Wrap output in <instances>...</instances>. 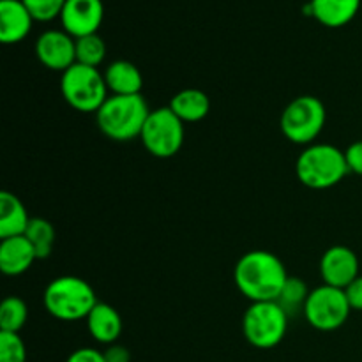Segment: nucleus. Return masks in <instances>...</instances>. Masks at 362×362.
Wrapping results in <instances>:
<instances>
[{
	"mask_svg": "<svg viewBox=\"0 0 362 362\" xmlns=\"http://www.w3.org/2000/svg\"><path fill=\"white\" fill-rule=\"evenodd\" d=\"M28 239V243L34 246L37 260L41 258H48L52 255L53 246H55V228L49 221L42 218H32L28 223L27 230L23 233Z\"/></svg>",
	"mask_w": 362,
	"mask_h": 362,
	"instance_id": "20",
	"label": "nucleus"
},
{
	"mask_svg": "<svg viewBox=\"0 0 362 362\" xmlns=\"http://www.w3.org/2000/svg\"><path fill=\"white\" fill-rule=\"evenodd\" d=\"M151 113L144 95H108L95 112L98 127L105 136L115 141L134 140L144 131Z\"/></svg>",
	"mask_w": 362,
	"mask_h": 362,
	"instance_id": "2",
	"label": "nucleus"
},
{
	"mask_svg": "<svg viewBox=\"0 0 362 362\" xmlns=\"http://www.w3.org/2000/svg\"><path fill=\"white\" fill-rule=\"evenodd\" d=\"M105 81L112 95H138L144 87L140 69L129 60H115L105 71Z\"/></svg>",
	"mask_w": 362,
	"mask_h": 362,
	"instance_id": "17",
	"label": "nucleus"
},
{
	"mask_svg": "<svg viewBox=\"0 0 362 362\" xmlns=\"http://www.w3.org/2000/svg\"><path fill=\"white\" fill-rule=\"evenodd\" d=\"M288 315L276 300L251 303L243 318L244 338L255 349L269 350L278 346L288 331Z\"/></svg>",
	"mask_w": 362,
	"mask_h": 362,
	"instance_id": "6",
	"label": "nucleus"
},
{
	"mask_svg": "<svg viewBox=\"0 0 362 362\" xmlns=\"http://www.w3.org/2000/svg\"><path fill=\"white\" fill-rule=\"evenodd\" d=\"M345 293L352 311H362V276L346 286Z\"/></svg>",
	"mask_w": 362,
	"mask_h": 362,
	"instance_id": "28",
	"label": "nucleus"
},
{
	"mask_svg": "<svg viewBox=\"0 0 362 362\" xmlns=\"http://www.w3.org/2000/svg\"><path fill=\"white\" fill-rule=\"evenodd\" d=\"M288 278L281 258L262 250L250 251L240 257L233 269L235 286L251 303L278 300Z\"/></svg>",
	"mask_w": 362,
	"mask_h": 362,
	"instance_id": "1",
	"label": "nucleus"
},
{
	"mask_svg": "<svg viewBox=\"0 0 362 362\" xmlns=\"http://www.w3.org/2000/svg\"><path fill=\"white\" fill-rule=\"evenodd\" d=\"M85 320L90 336L101 345H113L122 332V318L119 311L106 303L95 304Z\"/></svg>",
	"mask_w": 362,
	"mask_h": 362,
	"instance_id": "15",
	"label": "nucleus"
},
{
	"mask_svg": "<svg viewBox=\"0 0 362 362\" xmlns=\"http://www.w3.org/2000/svg\"><path fill=\"white\" fill-rule=\"evenodd\" d=\"M60 92L71 108L83 113L98 112L108 99L105 74L99 73L98 67H88L78 62L62 73Z\"/></svg>",
	"mask_w": 362,
	"mask_h": 362,
	"instance_id": "5",
	"label": "nucleus"
},
{
	"mask_svg": "<svg viewBox=\"0 0 362 362\" xmlns=\"http://www.w3.org/2000/svg\"><path fill=\"white\" fill-rule=\"evenodd\" d=\"M327 120L325 105L315 95H300L288 103L281 113V133L292 144L311 145Z\"/></svg>",
	"mask_w": 362,
	"mask_h": 362,
	"instance_id": "7",
	"label": "nucleus"
},
{
	"mask_svg": "<svg viewBox=\"0 0 362 362\" xmlns=\"http://www.w3.org/2000/svg\"><path fill=\"white\" fill-rule=\"evenodd\" d=\"M297 179L310 189H329L350 173L345 152L331 144H311L296 163Z\"/></svg>",
	"mask_w": 362,
	"mask_h": 362,
	"instance_id": "3",
	"label": "nucleus"
},
{
	"mask_svg": "<svg viewBox=\"0 0 362 362\" xmlns=\"http://www.w3.org/2000/svg\"><path fill=\"white\" fill-rule=\"evenodd\" d=\"M313 18L329 28L349 25L361 9V0H311Z\"/></svg>",
	"mask_w": 362,
	"mask_h": 362,
	"instance_id": "16",
	"label": "nucleus"
},
{
	"mask_svg": "<svg viewBox=\"0 0 362 362\" xmlns=\"http://www.w3.org/2000/svg\"><path fill=\"white\" fill-rule=\"evenodd\" d=\"M320 276L324 285L343 288L359 278V258L350 247L332 246L322 255Z\"/></svg>",
	"mask_w": 362,
	"mask_h": 362,
	"instance_id": "12",
	"label": "nucleus"
},
{
	"mask_svg": "<svg viewBox=\"0 0 362 362\" xmlns=\"http://www.w3.org/2000/svg\"><path fill=\"white\" fill-rule=\"evenodd\" d=\"M42 303L57 320L76 322L85 320L99 300L88 281L76 276H60L46 286Z\"/></svg>",
	"mask_w": 362,
	"mask_h": 362,
	"instance_id": "4",
	"label": "nucleus"
},
{
	"mask_svg": "<svg viewBox=\"0 0 362 362\" xmlns=\"http://www.w3.org/2000/svg\"><path fill=\"white\" fill-rule=\"evenodd\" d=\"M345 158L350 172L362 175V140L354 141V144L346 148Z\"/></svg>",
	"mask_w": 362,
	"mask_h": 362,
	"instance_id": "26",
	"label": "nucleus"
},
{
	"mask_svg": "<svg viewBox=\"0 0 362 362\" xmlns=\"http://www.w3.org/2000/svg\"><path fill=\"white\" fill-rule=\"evenodd\" d=\"M349 299L343 288L331 285H322L311 290L308 303L304 306V318L317 331L331 332L343 327L350 317Z\"/></svg>",
	"mask_w": 362,
	"mask_h": 362,
	"instance_id": "9",
	"label": "nucleus"
},
{
	"mask_svg": "<svg viewBox=\"0 0 362 362\" xmlns=\"http://www.w3.org/2000/svg\"><path fill=\"white\" fill-rule=\"evenodd\" d=\"M308 297H310V288H308L306 283L300 278H292V276H290L285 288L279 293L276 303L285 310V313L288 315V317H293V315H297L299 311L304 313V306H306L308 303Z\"/></svg>",
	"mask_w": 362,
	"mask_h": 362,
	"instance_id": "22",
	"label": "nucleus"
},
{
	"mask_svg": "<svg viewBox=\"0 0 362 362\" xmlns=\"http://www.w3.org/2000/svg\"><path fill=\"white\" fill-rule=\"evenodd\" d=\"M28 320V308L20 297H6L0 304V331L18 332L25 327Z\"/></svg>",
	"mask_w": 362,
	"mask_h": 362,
	"instance_id": "21",
	"label": "nucleus"
},
{
	"mask_svg": "<svg viewBox=\"0 0 362 362\" xmlns=\"http://www.w3.org/2000/svg\"><path fill=\"white\" fill-rule=\"evenodd\" d=\"M30 219L23 202L16 194L9 191L0 193V239L23 235Z\"/></svg>",
	"mask_w": 362,
	"mask_h": 362,
	"instance_id": "18",
	"label": "nucleus"
},
{
	"mask_svg": "<svg viewBox=\"0 0 362 362\" xmlns=\"http://www.w3.org/2000/svg\"><path fill=\"white\" fill-rule=\"evenodd\" d=\"M35 21H52L60 18L66 0H21Z\"/></svg>",
	"mask_w": 362,
	"mask_h": 362,
	"instance_id": "25",
	"label": "nucleus"
},
{
	"mask_svg": "<svg viewBox=\"0 0 362 362\" xmlns=\"http://www.w3.org/2000/svg\"><path fill=\"white\" fill-rule=\"evenodd\" d=\"M37 260L34 246L25 235L9 237L0 243V271L6 276H20Z\"/></svg>",
	"mask_w": 362,
	"mask_h": 362,
	"instance_id": "14",
	"label": "nucleus"
},
{
	"mask_svg": "<svg viewBox=\"0 0 362 362\" xmlns=\"http://www.w3.org/2000/svg\"><path fill=\"white\" fill-rule=\"evenodd\" d=\"M103 18H105L103 0H66V6L60 13V23L62 30L73 35L74 39H80L98 34Z\"/></svg>",
	"mask_w": 362,
	"mask_h": 362,
	"instance_id": "11",
	"label": "nucleus"
},
{
	"mask_svg": "<svg viewBox=\"0 0 362 362\" xmlns=\"http://www.w3.org/2000/svg\"><path fill=\"white\" fill-rule=\"evenodd\" d=\"M106 57V45L98 34L76 39V62L88 67H99Z\"/></svg>",
	"mask_w": 362,
	"mask_h": 362,
	"instance_id": "23",
	"label": "nucleus"
},
{
	"mask_svg": "<svg viewBox=\"0 0 362 362\" xmlns=\"http://www.w3.org/2000/svg\"><path fill=\"white\" fill-rule=\"evenodd\" d=\"M0 362H27V349L18 332L0 331Z\"/></svg>",
	"mask_w": 362,
	"mask_h": 362,
	"instance_id": "24",
	"label": "nucleus"
},
{
	"mask_svg": "<svg viewBox=\"0 0 362 362\" xmlns=\"http://www.w3.org/2000/svg\"><path fill=\"white\" fill-rule=\"evenodd\" d=\"M170 108L184 124L200 122L211 112V99L204 90L184 88L173 95L170 101Z\"/></svg>",
	"mask_w": 362,
	"mask_h": 362,
	"instance_id": "19",
	"label": "nucleus"
},
{
	"mask_svg": "<svg viewBox=\"0 0 362 362\" xmlns=\"http://www.w3.org/2000/svg\"><path fill=\"white\" fill-rule=\"evenodd\" d=\"M66 362H106L105 352H99L98 349H90V346H85V349H78L67 357Z\"/></svg>",
	"mask_w": 362,
	"mask_h": 362,
	"instance_id": "27",
	"label": "nucleus"
},
{
	"mask_svg": "<svg viewBox=\"0 0 362 362\" xmlns=\"http://www.w3.org/2000/svg\"><path fill=\"white\" fill-rule=\"evenodd\" d=\"M140 138L148 154L154 158H173L184 145V122L170 106L151 110Z\"/></svg>",
	"mask_w": 362,
	"mask_h": 362,
	"instance_id": "8",
	"label": "nucleus"
},
{
	"mask_svg": "<svg viewBox=\"0 0 362 362\" xmlns=\"http://www.w3.org/2000/svg\"><path fill=\"white\" fill-rule=\"evenodd\" d=\"M34 16L21 0H0V41L16 45L32 30Z\"/></svg>",
	"mask_w": 362,
	"mask_h": 362,
	"instance_id": "13",
	"label": "nucleus"
},
{
	"mask_svg": "<svg viewBox=\"0 0 362 362\" xmlns=\"http://www.w3.org/2000/svg\"><path fill=\"white\" fill-rule=\"evenodd\" d=\"M105 359L106 362H129L131 354L126 346L113 343L105 350Z\"/></svg>",
	"mask_w": 362,
	"mask_h": 362,
	"instance_id": "29",
	"label": "nucleus"
},
{
	"mask_svg": "<svg viewBox=\"0 0 362 362\" xmlns=\"http://www.w3.org/2000/svg\"><path fill=\"white\" fill-rule=\"evenodd\" d=\"M35 57L52 71L69 69L76 64V39L66 30H46L35 41Z\"/></svg>",
	"mask_w": 362,
	"mask_h": 362,
	"instance_id": "10",
	"label": "nucleus"
}]
</instances>
